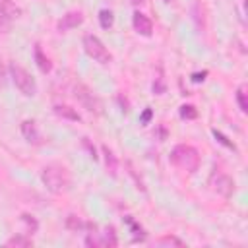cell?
I'll return each instance as SVG.
<instances>
[{
    "instance_id": "cell-1",
    "label": "cell",
    "mask_w": 248,
    "mask_h": 248,
    "mask_svg": "<svg viewBox=\"0 0 248 248\" xmlns=\"http://www.w3.org/2000/svg\"><path fill=\"white\" fill-rule=\"evenodd\" d=\"M41 178L46 190L52 194H64L70 190V174L60 165H46L41 172Z\"/></svg>"
},
{
    "instance_id": "cell-2",
    "label": "cell",
    "mask_w": 248,
    "mask_h": 248,
    "mask_svg": "<svg viewBox=\"0 0 248 248\" xmlns=\"http://www.w3.org/2000/svg\"><path fill=\"white\" fill-rule=\"evenodd\" d=\"M170 163L188 170V172H196L200 169V163H202V157H200V151L192 145H186V143H178L172 147L170 151Z\"/></svg>"
},
{
    "instance_id": "cell-3",
    "label": "cell",
    "mask_w": 248,
    "mask_h": 248,
    "mask_svg": "<svg viewBox=\"0 0 248 248\" xmlns=\"http://www.w3.org/2000/svg\"><path fill=\"white\" fill-rule=\"evenodd\" d=\"M10 76H12V81H14V85L25 95V97H33L35 93H37V83H35V79H33V76L25 70V68H21L19 64H10Z\"/></svg>"
},
{
    "instance_id": "cell-4",
    "label": "cell",
    "mask_w": 248,
    "mask_h": 248,
    "mask_svg": "<svg viewBox=\"0 0 248 248\" xmlns=\"http://www.w3.org/2000/svg\"><path fill=\"white\" fill-rule=\"evenodd\" d=\"M74 97L78 99V103H79L85 110H89V112H93V114H103V101H101L85 83L78 81V83L74 85Z\"/></svg>"
},
{
    "instance_id": "cell-5",
    "label": "cell",
    "mask_w": 248,
    "mask_h": 248,
    "mask_svg": "<svg viewBox=\"0 0 248 248\" xmlns=\"http://www.w3.org/2000/svg\"><path fill=\"white\" fill-rule=\"evenodd\" d=\"M83 48H85L87 56L93 58L97 64L107 66V64H110V60H112V54L108 52V48H107V46L103 45V41H101L99 37H95V35H85V37H83Z\"/></svg>"
},
{
    "instance_id": "cell-6",
    "label": "cell",
    "mask_w": 248,
    "mask_h": 248,
    "mask_svg": "<svg viewBox=\"0 0 248 248\" xmlns=\"http://www.w3.org/2000/svg\"><path fill=\"white\" fill-rule=\"evenodd\" d=\"M207 184H209V188H211L215 194H219V196H223V198H231V196L234 194V180H232L229 174H225L223 170H213V172L209 174Z\"/></svg>"
},
{
    "instance_id": "cell-7",
    "label": "cell",
    "mask_w": 248,
    "mask_h": 248,
    "mask_svg": "<svg viewBox=\"0 0 248 248\" xmlns=\"http://www.w3.org/2000/svg\"><path fill=\"white\" fill-rule=\"evenodd\" d=\"M81 23H83V14L72 10V12H66L62 16V19L58 21V31H70V29L79 27Z\"/></svg>"
},
{
    "instance_id": "cell-8",
    "label": "cell",
    "mask_w": 248,
    "mask_h": 248,
    "mask_svg": "<svg viewBox=\"0 0 248 248\" xmlns=\"http://www.w3.org/2000/svg\"><path fill=\"white\" fill-rule=\"evenodd\" d=\"M132 23H134L136 33H140V35H143V37H149V35L153 33V23H151V19H149L145 14H141V12H136V14H134Z\"/></svg>"
},
{
    "instance_id": "cell-9",
    "label": "cell",
    "mask_w": 248,
    "mask_h": 248,
    "mask_svg": "<svg viewBox=\"0 0 248 248\" xmlns=\"http://www.w3.org/2000/svg\"><path fill=\"white\" fill-rule=\"evenodd\" d=\"M21 134H23V138H25L29 143H33V145L43 143V138H41V134H39V130H37V124H35L33 120H23V122H21Z\"/></svg>"
},
{
    "instance_id": "cell-10",
    "label": "cell",
    "mask_w": 248,
    "mask_h": 248,
    "mask_svg": "<svg viewBox=\"0 0 248 248\" xmlns=\"http://www.w3.org/2000/svg\"><path fill=\"white\" fill-rule=\"evenodd\" d=\"M54 114L56 116H60V118H66V120H74V122H79L81 120V116L78 114V110L76 108H72V107H68V105H54Z\"/></svg>"
},
{
    "instance_id": "cell-11",
    "label": "cell",
    "mask_w": 248,
    "mask_h": 248,
    "mask_svg": "<svg viewBox=\"0 0 248 248\" xmlns=\"http://www.w3.org/2000/svg\"><path fill=\"white\" fill-rule=\"evenodd\" d=\"M0 14L10 17V19H14V17L21 16V8L14 0H0Z\"/></svg>"
},
{
    "instance_id": "cell-12",
    "label": "cell",
    "mask_w": 248,
    "mask_h": 248,
    "mask_svg": "<svg viewBox=\"0 0 248 248\" xmlns=\"http://www.w3.org/2000/svg\"><path fill=\"white\" fill-rule=\"evenodd\" d=\"M103 155H105V165H107V170L110 172V176H116V170H118V159L116 155L112 153V149L108 145H103Z\"/></svg>"
},
{
    "instance_id": "cell-13",
    "label": "cell",
    "mask_w": 248,
    "mask_h": 248,
    "mask_svg": "<svg viewBox=\"0 0 248 248\" xmlns=\"http://www.w3.org/2000/svg\"><path fill=\"white\" fill-rule=\"evenodd\" d=\"M35 62H37V66H39V70H41L43 74H48V72L52 70V64H50L48 56H45V52L41 50L39 45L35 46Z\"/></svg>"
},
{
    "instance_id": "cell-14",
    "label": "cell",
    "mask_w": 248,
    "mask_h": 248,
    "mask_svg": "<svg viewBox=\"0 0 248 248\" xmlns=\"http://www.w3.org/2000/svg\"><path fill=\"white\" fill-rule=\"evenodd\" d=\"M6 246H16V248H29L33 246V240L29 236H23V234H16L12 238L6 240Z\"/></svg>"
},
{
    "instance_id": "cell-15",
    "label": "cell",
    "mask_w": 248,
    "mask_h": 248,
    "mask_svg": "<svg viewBox=\"0 0 248 248\" xmlns=\"http://www.w3.org/2000/svg\"><path fill=\"white\" fill-rule=\"evenodd\" d=\"M236 103H238V108L242 112H248V93H246V85H238L236 89Z\"/></svg>"
},
{
    "instance_id": "cell-16",
    "label": "cell",
    "mask_w": 248,
    "mask_h": 248,
    "mask_svg": "<svg viewBox=\"0 0 248 248\" xmlns=\"http://www.w3.org/2000/svg\"><path fill=\"white\" fill-rule=\"evenodd\" d=\"M66 227H68L70 231H81V229H89L91 225H89V223H83L78 215H68V217H66Z\"/></svg>"
},
{
    "instance_id": "cell-17",
    "label": "cell",
    "mask_w": 248,
    "mask_h": 248,
    "mask_svg": "<svg viewBox=\"0 0 248 248\" xmlns=\"http://www.w3.org/2000/svg\"><path fill=\"white\" fill-rule=\"evenodd\" d=\"M99 23H101L103 29L112 27V23H114V14H112L110 10H101V12H99Z\"/></svg>"
},
{
    "instance_id": "cell-18",
    "label": "cell",
    "mask_w": 248,
    "mask_h": 248,
    "mask_svg": "<svg viewBox=\"0 0 248 248\" xmlns=\"http://www.w3.org/2000/svg\"><path fill=\"white\" fill-rule=\"evenodd\" d=\"M157 244H161V246H184V242H182L180 238H176V236H172V234H167V236H161V238L157 240Z\"/></svg>"
},
{
    "instance_id": "cell-19",
    "label": "cell",
    "mask_w": 248,
    "mask_h": 248,
    "mask_svg": "<svg viewBox=\"0 0 248 248\" xmlns=\"http://www.w3.org/2000/svg\"><path fill=\"white\" fill-rule=\"evenodd\" d=\"M180 116L186 118V120H192V118L198 116V110H196V107H192V105H182V107H180Z\"/></svg>"
},
{
    "instance_id": "cell-20",
    "label": "cell",
    "mask_w": 248,
    "mask_h": 248,
    "mask_svg": "<svg viewBox=\"0 0 248 248\" xmlns=\"http://www.w3.org/2000/svg\"><path fill=\"white\" fill-rule=\"evenodd\" d=\"M103 246H116V236H114V229L112 227H108L107 231H105V234H103Z\"/></svg>"
},
{
    "instance_id": "cell-21",
    "label": "cell",
    "mask_w": 248,
    "mask_h": 248,
    "mask_svg": "<svg viewBox=\"0 0 248 248\" xmlns=\"http://www.w3.org/2000/svg\"><path fill=\"white\" fill-rule=\"evenodd\" d=\"M213 136L217 138V141H219V143H223V145H227L229 149H236V147H234V143H232V141H229V138H225V136H223L221 132H217V130H213Z\"/></svg>"
},
{
    "instance_id": "cell-22",
    "label": "cell",
    "mask_w": 248,
    "mask_h": 248,
    "mask_svg": "<svg viewBox=\"0 0 248 248\" xmlns=\"http://www.w3.org/2000/svg\"><path fill=\"white\" fill-rule=\"evenodd\" d=\"M21 221H25V223H27V227L31 229V232H35V231L39 229V223H37L29 213H23V215H21Z\"/></svg>"
},
{
    "instance_id": "cell-23",
    "label": "cell",
    "mask_w": 248,
    "mask_h": 248,
    "mask_svg": "<svg viewBox=\"0 0 248 248\" xmlns=\"http://www.w3.org/2000/svg\"><path fill=\"white\" fill-rule=\"evenodd\" d=\"M10 29H12V19L0 14V33L4 35V33H8Z\"/></svg>"
},
{
    "instance_id": "cell-24",
    "label": "cell",
    "mask_w": 248,
    "mask_h": 248,
    "mask_svg": "<svg viewBox=\"0 0 248 248\" xmlns=\"http://www.w3.org/2000/svg\"><path fill=\"white\" fill-rule=\"evenodd\" d=\"M85 244H87V246H93V248H95V246H103V240H101V238H97V236H95L93 232H89V234L85 236Z\"/></svg>"
},
{
    "instance_id": "cell-25",
    "label": "cell",
    "mask_w": 248,
    "mask_h": 248,
    "mask_svg": "<svg viewBox=\"0 0 248 248\" xmlns=\"http://www.w3.org/2000/svg\"><path fill=\"white\" fill-rule=\"evenodd\" d=\"M126 167H128V172H130V174L136 178V184H138V188H140L141 192H145V186H143V182H141V180L136 176V170H134V167H132V163H130V161H126Z\"/></svg>"
},
{
    "instance_id": "cell-26",
    "label": "cell",
    "mask_w": 248,
    "mask_h": 248,
    "mask_svg": "<svg viewBox=\"0 0 248 248\" xmlns=\"http://www.w3.org/2000/svg\"><path fill=\"white\" fill-rule=\"evenodd\" d=\"M153 91H155L157 95H163V93H165V83H163L161 78H157V79L153 81Z\"/></svg>"
},
{
    "instance_id": "cell-27",
    "label": "cell",
    "mask_w": 248,
    "mask_h": 248,
    "mask_svg": "<svg viewBox=\"0 0 248 248\" xmlns=\"http://www.w3.org/2000/svg\"><path fill=\"white\" fill-rule=\"evenodd\" d=\"M81 143H83V147H85V149L91 153V157H93V159H97V153H95V145H91V141H89L87 138H83V140H81Z\"/></svg>"
},
{
    "instance_id": "cell-28",
    "label": "cell",
    "mask_w": 248,
    "mask_h": 248,
    "mask_svg": "<svg viewBox=\"0 0 248 248\" xmlns=\"http://www.w3.org/2000/svg\"><path fill=\"white\" fill-rule=\"evenodd\" d=\"M151 116H153V110H151V108H145V110L141 112V116H140V122H141V124H147V122L151 120Z\"/></svg>"
},
{
    "instance_id": "cell-29",
    "label": "cell",
    "mask_w": 248,
    "mask_h": 248,
    "mask_svg": "<svg viewBox=\"0 0 248 248\" xmlns=\"http://www.w3.org/2000/svg\"><path fill=\"white\" fill-rule=\"evenodd\" d=\"M205 76H207V72H196V74H192V81L200 83V81H203V79H205Z\"/></svg>"
},
{
    "instance_id": "cell-30",
    "label": "cell",
    "mask_w": 248,
    "mask_h": 248,
    "mask_svg": "<svg viewBox=\"0 0 248 248\" xmlns=\"http://www.w3.org/2000/svg\"><path fill=\"white\" fill-rule=\"evenodd\" d=\"M4 74H6V70H4V62H2V58H0V81H4Z\"/></svg>"
},
{
    "instance_id": "cell-31",
    "label": "cell",
    "mask_w": 248,
    "mask_h": 248,
    "mask_svg": "<svg viewBox=\"0 0 248 248\" xmlns=\"http://www.w3.org/2000/svg\"><path fill=\"white\" fill-rule=\"evenodd\" d=\"M130 2H132V4H134V6H141V4H143V2H145V0H130Z\"/></svg>"
}]
</instances>
